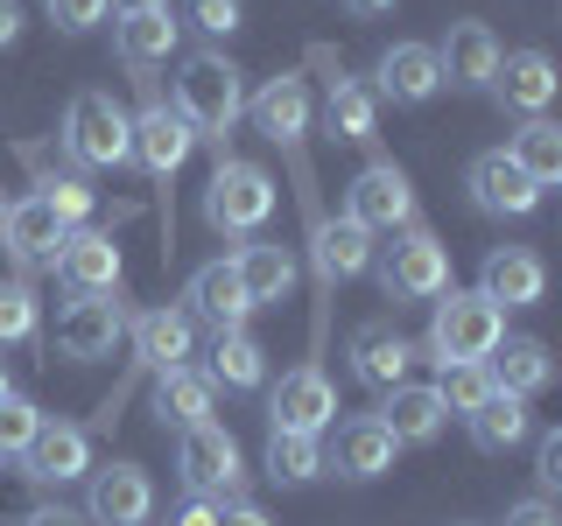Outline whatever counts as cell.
<instances>
[{"label": "cell", "instance_id": "cell-24", "mask_svg": "<svg viewBox=\"0 0 562 526\" xmlns=\"http://www.w3.org/2000/svg\"><path fill=\"white\" fill-rule=\"evenodd\" d=\"M127 338L140 351V365H155V373H176V365H190V351H198V323H190L183 309H140L127 323Z\"/></svg>", "mask_w": 562, "mask_h": 526}, {"label": "cell", "instance_id": "cell-46", "mask_svg": "<svg viewBox=\"0 0 562 526\" xmlns=\"http://www.w3.org/2000/svg\"><path fill=\"white\" fill-rule=\"evenodd\" d=\"M22 526H85V513H70V505H35Z\"/></svg>", "mask_w": 562, "mask_h": 526}, {"label": "cell", "instance_id": "cell-16", "mask_svg": "<svg viewBox=\"0 0 562 526\" xmlns=\"http://www.w3.org/2000/svg\"><path fill=\"white\" fill-rule=\"evenodd\" d=\"M479 295L492 309H535L541 295H549V267H541V253H527V245H499L479 267Z\"/></svg>", "mask_w": 562, "mask_h": 526}, {"label": "cell", "instance_id": "cell-37", "mask_svg": "<svg viewBox=\"0 0 562 526\" xmlns=\"http://www.w3.org/2000/svg\"><path fill=\"white\" fill-rule=\"evenodd\" d=\"M35 323H43V309H35V288H29V281H0V351L29 344Z\"/></svg>", "mask_w": 562, "mask_h": 526}, {"label": "cell", "instance_id": "cell-13", "mask_svg": "<svg viewBox=\"0 0 562 526\" xmlns=\"http://www.w3.org/2000/svg\"><path fill=\"white\" fill-rule=\"evenodd\" d=\"M190 148H198V134H190V119L176 113L169 99H148L134 113V155H140V169H148L155 183H169V175L190 162Z\"/></svg>", "mask_w": 562, "mask_h": 526}, {"label": "cell", "instance_id": "cell-23", "mask_svg": "<svg viewBox=\"0 0 562 526\" xmlns=\"http://www.w3.org/2000/svg\"><path fill=\"white\" fill-rule=\"evenodd\" d=\"M373 78H380V99H394V105H429L436 92H443V70H436V49H429V43H394V49H380Z\"/></svg>", "mask_w": 562, "mask_h": 526}, {"label": "cell", "instance_id": "cell-36", "mask_svg": "<svg viewBox=\"0 0 562 526\" xmlns=\"http://www.w3.org/2000/svg\"><path fill=\"white\" fill-rule=\"evenodd\" d=\"M436 400H443L450 414H479L492 400V373L485 365H443V373H436Z\"/></svg>", "mask_w": 562, "mask_h": 526}, {"label": "cell", "instance_id": "cell-26", "mask_svg": "<svg viewBox=\"0 0 562 526\" xmlns=\"http://www.w3.org/2000/svg\"><path fill=\"white\" fill-rule=\"evenodd\" d=\"M176 43H183V22H176L169 8H148V14H120L113 22V57L127 70H155L176 57Z\"/></svg>", "mask_w": 562, "mask_h": 526}, {"label": "cell", "instance_id": "cell-22", "mask_svg": "<svg viewBox=\"0 0 562 526\" xmlns=\"http://www.w3.org/2000/svg\"><path fill=\"white\" fill-rule=\"evenodd\" d=\"M246 113H254V127L268 134L274 148H295V140L310 134V84L295 78V70H281V78H268L246 99Z\"/></svg>", "mask_w": 562, "mask_h": 526}, {"label": "cell", "instance_id": "cell-49", "mask_svg": "<svg viewBox=\"0 0 562 526\" xmlns=\"http://www.w3.org/2000/svg\"><path fill=\"white\" fill-rule=\"evenodd\" d=\"M120 14H148V8H169V0H113Z\"/></svg>", "mask_w": 562, "mask_h": 526}, {"label": "cell", "instance_id": "cell-12", "mask_svg": "<svg viewBox=\"0 0 562 526\" xmlns=\"http://www.w3.org/2000/svg\"><path fill=\"white\" fill-rule=\"evenodd\" d=\"M183 316H190V323H211V330H246V316H254V295H246V281H239L233 260H204V267L190 274Z\"/></svg>", "mask_w": 562, "mask_h": 526}, {"label": "cell", "instance_id": "cell-20", "mask_svg": "<svg viewBox=\"0 0 562 526\" xmlns=\"http://www.w3.org/2000/svg\"><path fill=\"white\" fill-rule=\"evenodd\" d=\"M555 64L541 57V49H514V57H499V70H492V84L485 92L506 105V113H520V119H535V113H549V99H555Z\"/></svg>", "mask_w": 562, "mask_h": 526}, {"label": "cell", "instance_id": "cell-41", "mask_svg": "<svg viewBox=\"0 0 562 526\" xmlns=\"http://www.w3.org/2000/svg\"><path fill=\"white\" fill-rule=\"evenodd\" d=\"M190 22H198L204 35H233L246 22V8L239 0H190Z\"/></svg>", "mask_w": 562, "mask_h": 526}, {"label": "cell", "instance_id": "cell-40", "mask_svg": "<svg viewBox=\"0 0 562 526\" xmlns=\"http://www.w3.org/2000/svg\"><path fill=\"white\" fill-rule=\"evenodd\" d=\"M43 8H49V22H57L64 35H85V28L105 22V8H113V0H43Z\"/></svg>", "mask_w": 562, "mask_h": 526}, {"label": "cell", "instance_id": "cell-43", "mask_svg": "<svg viewBox=\"0 0 562 526\" xmlns=\"http://www.w3.org/2000/svg\"><path fill=\"white\" fill-rule=\"evenodd\" d=\"M506 526H562V513H555L549 499H520L514 513H506Z\"/></svg>", "mask_w": 562, "mask_h": 526}, {"label": "cell", "instance_id": "cell-9", "mask_svg": "<svg viewBox=\"0 0 562 526\" xmlns=\"http://www.w3.org/2000/svg\"><path fill=\"white\" fill-rule=\"evenodd\" d=\"M330 421H338V386L316 373V365L281 373V386L268 393V428L274 435H324Z\"/></svg>", "mask_w": 562, "mask_h": 526}, {"label": "cell", "instance_id": "cell-27", "mask_svg": "<svg viewBox=\"0 0 562 526\" xmlns=\"http://www.w3.org/2000/svg\"><path fill=\"white\" fill-rule=\"evenodd\" d=\"M408 365H415V344L401 338V330L366 323L359 338H351V379H359V386H373V393L401 386V379H408Z\"/></svg>", "mask_w": 562, "mask_h": 526}, {"label": "cell", "instance_id": "cell-35", "mask_svg": "<svg viewBox=\"0 0 562 526\" xmlns=\"http://www.w3.org/2000/svg\"><path fill=\"white\" fill-rule=\"evenodd\" d=\"M268 478L274 484H310V478H324V435H274L268 428Z\"/></svg>", "mask_w": 562, "mask_h": 526}, {"label": "cell", "instance_id": "cell-34", "mask_svg": "<svg viewBox=\"0 0 562 526\" xmlns=\"http://www.w3.org/2000/svg\"><path fill=\"white\" fill-rule=\"evenodd\" d=\"M464 428H471V443H479L485 456H506V449H520V443H527V400L492 393L479 414H464Z\"/></svg>", "mask_w": 562, "mask_h": 526}, {"label": "cell", "instance_id": "cell-19", "mask_svg": "<svg viewBox=\"0 0 562 526\" xmlns=\"http://www.w3.org/2000/svg\"><path fill=\"white\" fill-rule=\"evenodd\" d=\"M85 470H92V435L70 428V421H43L35 443L22 449V478H35V484H70Z\"/></svg>", "mask_w": 562, "mask_h": 526}, {"label": "cell", "instance_id": "cell-1", "mask_svg": "<svg viewBox=\"0 0 562 526\" xmlns=\"http://www.w3.org/2000/svg\"><path fill=\"white\" fill-rule=\"evenodd\" d=\"M176 113L190 119V134H198V140H218V148H225V134H233L239 113H246L239 64L225 57V49H190L183 70H176Z\"/></svg>", "mask_w": 562, "mask_h": 526}, {"label": "cell", "instance_id": "cell-31", "mask_svg": "<svg viewBox=\"0 0 562 526\" xmlns=\"http://www.w3.org/2000/svg\"><path fill=\"white\" fill-rule=\"evenodd\" d=\"M233 267H239V281H246V295H254V309L289 302V288H295V253H289V245L246 239L239 253H233Z\"/></svg>", "mask_w": 562, "mask_h": 526}, {"label": "cell", "instance_id": "cell-8", "mask_svg": "<svg viewBox=\"0 0 562 526\" xmlns=\"http://www.w3.org/2000/svg\"><path fill=\"white\" fill-rule=\"evenodd\" d=\"M120 338H127V302L120 295H70L57 309V358H70V365L113 358Z\"/></svg>", "mask_w": 562, "mask_h": 526}, {"label": "cell", "instance_id": "cell-38", "mask_svg": "<svg viewBox=\"0 0 562 526\" xmlns=\"http://www.w3.org/2000/svg\"><path fill=\"white\" fill-rule=\"evenodd\" d=\"M35 197H43L49 210H57V218L64 225H85V218H92V190H85V175H43V190H35Z\"/></svg>", "mask_w": 562, "mask_h": 526}, {"label": "cell", "instance_id": "cell-17", "mask_svg": "<svg viewBox=\"0 0 562 526\" xmlns=\"http://www.w3.org/2000/svg\"><path fill=\"white\" fill-rule=\"evenodd\" d=\"M464 190H471V204H479L485 218H527V210L541 204V190L506 162V148H485L479 162L464 169Z\"/></svg>", "mask_w": 562, "mask_h": 526}, {"label": "cell", "instance_id": "cell-10", "mask_svg": "<svg viewBox=\"0 0 562 526\" xmlns=\"http://www.w3.org/2000/svg\"><path fill=\"white\" fill-rule=\"evenodd\" d=\"M92 491H85V519L92 526H148L155 513V484L140 464H105V470H85Z\"/></svg>", "mask_w": 562, "mask_h": 526}, {"label": "cell", "instance_id": "cell-30", "mask_svg": "<svg viewBox=\"0 0 562 526\" xmlns=\"http://www.w3.org/2000/svg\"><path fill=\"white\" fill-rule=\"evenodd\" d=\"M211 400H218V386H211L198 365H176V373H155V421L162 428H198V421H211Z\"/></svg>", "mask_w": 562, "mask_h": 526}, {"label": "cell", "instance_id": "cell-48", "mask_svg": "<svg viewBox=\"0 0 562 526\" xmlns=\"http://www.w3.org/2000/svg\"><path fill=\"white\" fill-rule=\"evenodd\" d=\"M351 14H359V22H373V14H386V8H401V0H345Z\"/></svg>", "mask_w": 562, "mask_h": 526}, {"label": "cell", "instance_id": "cell-21", "mask_svg": "<svg viewBox=\"0 0 562 526\" xmlns=\"http://www.w3.org/2000/svg\"><path fill=\"white\" fill-rule=\"evenodd\" d=\"M373 421L394 435V443H436V435L450 428V408L436 400V386H408V379H401V386H386V393H380Z\"/></svg>", "mask_w": 562, "mask_h": 526}, {"label": "cell", "instance_id": "cell-44", "mask_svg": "<svg viewBox=\"0 0 562 526\" xmlns=\"http://www.w3.org/2000/svg\"><path fill=\"white\" fill-rule=\"evenodd\" d=\"M169 526H218V505H211V499H183L169 513Z\"/></svg>", "mask_w": 562, "mask_h": 526}, {"label": "cell", "instance_id": "cell-29", "mask_svg": "<svg viewBox=\"0 0 562 526\" xmlns=\"http://www.w3.org/2000/svg\"><path fill=\"white\" fill-rule=\"evenodd\" d=\"M506 162H514L535 190H555L562 183V127H555L549 113L520 119V127L506 134Z\"/></svg>", "mask_w": 562, "mask_h": 526}, {"label": "cell", "instance_id": "cell-28", "mask_svg": "<svg viewBox=\"0 0 562 526\" xmlns=\"http://www.w3.org/2000/svg\"><path fill=\"white\" fill-rule=\"evenodd\" d=\"M310 253H316V274H324V288H338V281H351V274L373 267V232H359L351 218H316Z\"/></svg>", "mask_w": 562, "mask_h": 526}, {"label": "cell", "instance_id": "cell-6", "mask_svg": "<svg viewBox=\"0 0 562 526\" xmlns=\"http://www.w3.org/2000/svg\"><path fill=\"white\" fill-rule=\"evenodd\" d=\"M176 478H183L190 499H233V491L246 484V456L233 443V428L198 421V428L176 435Z\"/></svg>", "mask_w": 562, "mask_h": 526}, {"label": "cell", "instance_id": "cell-47", "mask_svg": "<svg viewBox=\"0 0 562 526\" xmlns=\"http://www.w3.org/2000/svg\"><path fill=\"white\" fill-rule=\"evenodd\" d=\"M218 526H274V519L260 513V505H225V513H218Z\"/></svg>", "mask_w": 562, "mask_h": 526}, {"label": "cell", "instance_id": "cell-5", "mask_svg": "<svg viewBox=\"0 0 562 526\" xmlns=\"http://www.w3.org/2000/svg\"><path fill=\"white\" fill-rule=\"evenodd\" d=\"M268 210H274V175L260 169V162H233L225 155L218 169H211V183H204V225L211 232H260L268 225Z\"/></svg>", "mask_w": 562, "mask_h": 526}, {"label": "cell", "instance_id": "cell-42", "mask_svg": "<svg viewBox=\"0 0 562 526\" xmlns=\"http://www.w3.org/2000/svg\"><path fill=\"white\" fill-rule=\"evenodd\" d=\"M535 478H541V499H549V491H562V435H555V428L535 443Z\"/></svg>", "mask_w": 562, "mask_h": 526}, {"label": "cell", "instance_id": "cell-18", "mask_svg": "<svg viewBox=\"0 0 562 526\" xmlns=\"http://www.w3.org/2000/svg\"><path fill=\"white\" fill-rule=\"evenodd\" d=\"M499 35H492L485 22H450L443 49H436V70H443V84H457V92H485L492 70H499Z\"/></svg>", "mask_w": 562, "mask_h": 526}, {"label": "cell", "instance_id": "cell-33", "mask_svg": "<svg viewBox=\"0 0 562 526\" xmlns=\"http://www.w3.org/2000/svg\"><path fill=\"white\" fill-rule=\"evenodd\" d=\"M324 127H330V140H373L380 134V99L366 92L359 78H330Z\"/></svg>", "mask_w": 562, "mask_h": 526}, {"label": "cell", "instance_id": "cell-50", "mask_svg": "<svg viewBox=\"0 0 562 526\" xmlns=\"http://www.w3.org/2000/svg\"><path fill=\"white\" fill-rule=\"evenodd\" d=\"M0 225H8V197H0Z\"/></svg>", "mask_w": 562, "mask_h": 526}, {"label": "cell", "instance_id": "cell-45", "mask_svg": "<svg viewBox=\"0 0 562 526\" xmlns=\"http://www.w3.org/2000/svg\"><path fill=\"white\" fill-rule=\"evenodd\" d=\"M22 22H29V14H22V0H0V49H14V43H22Z\"/></svg>", "mask_w": 562, "mask_h": 526}, {"label": "cell", "instance_id": "cell-11", "mask_svg": "<svg viewBox=\"0 0 562 526\" xmlns=\"http://www.w3.org/2000/svg\"><path fill=\"white\" fill-rule=\"evenodd\" d=\"M49 274H57L70 295H120V245H113V232H99V225H70L64 253H57Z\"/></svg>", "mask_w": 562, "mask_h": 526}, {"label": "cell", "instance_id": "cell-14", "mask_svg": "<svg viewBox=\"0 0 562 526\" xmlns=\"http://www.w3.org/2000/svg\"><path fill=\"white\" fill-rule=\"evenodd\" d=\"M64 232L70 225L49 210L43 197H22V204H8V225H0V245H8V260L22 274H43V267H57V253H64Z\"/></svg>", "mask_w": 562, "mask_h": 526}, {"label": "cell", "instance_id": "cell-39", "mask_svg": "<svg viewBox=\"0 0 562 526\" xmlns=\"http://www.w3.org/2000/svg\"><path fill=\"white\" fill-rule=\"evenodd\" d=\"M35 428H43V408H29L22 393L0 400V456H22L35 443Z\"/></svg>", "mask_w": 562, "mask_h": 526}, {"label": "cell", "instance_id": "cell-51", "mask_svg": "<svg viewBox=\"0 0 562 526\" xmlns=\"http://www.w3.org/2000/svg\"><path fill=\"white\" fill-rule=\"evenodd\" d=\"M0 400H8V373H0Z\"/></svg>", "mask_w": 562, "mask_h": 526}, {"label": "cell", "instance_id": "cell-15", "mask_svg": "<svg viewBox=\"0 0 562 526\" xmlns=\"http://www.w3.org/2000/svg\"><path fill=\"white\" fill-rule=\"evenodd\" d=\"M394 435L380 428L373 414H351V421H338V443L324 449V470H338V478H351V484H373V478H386L394 470Z\"/></svg>", "mask_w": 562, "mask_h": 526}, {"label": "cell", "instance_id": "cell-4", "mask_svg": "<svg viewBox=\"0 0 562 526\" xmlns=\"http://www.w3.org/2000/svg\"><path fill=\"white\" fill-rule=\"evenodd\" d=\"M380 274V295L386 302H436V295L450 288V245L429 232V225H408V232H394V245L373 260Z\"/></svg>", "mask_w": 562, "mask_h": 526}, {"label": "cell", "instance_id": "cell-3", "mask_svg": "<svg viewBox=\"0 0 562 526\" xmlns=\"http://www.w3.org/2000/svg\"><path fill=\"white\" fill-rule=\"evenodd\" d=\"M64 148L85 169H120L134 162V113L113 92H78L64 105Z\"/></svg>", "mask_w": 562, "mask_h": 526}, {"label": "cell", "instance_id": "cell-2", "mask_svg": "<svg viewBox=\"0 0 562 526\" xmlns=\"http://www.w3.org/2000/svg\"><path fill=\"white\" fill-rule=\"evenodd\" d=\"M506 338V309H492L479 288H443L436 295V316H429V365L443 373V365H485L492 351Z\"/></svg>", "mask_w": 562, "mask_h": 526}, {"label": "cell", "instance_id": "cell-25", "mask_svg": "<svg viewBox=\"0 0 562 526\" xmlns=\"http://www.w3.org/2000/svg\"><path fill=\"white\" fill-rule=\"evenodd\" d=\"M485 373H492V393L535 400V393H549V386H555V358H549V344H541V338H499V351L485 358Z\"/></svg>", "mask_w": 562, "mask_h": 526}, {"label": "cell", "instance_id": "cell-32", "mask_svg": "<svg viewBox=\"0 0 562 526\" xmlns=\"http://www.w3.org/2000/svg\"><path fill=\"white\" fill-rule=\"evenodd\" d=\"M211 386H233V393H254L260 379H268V351H260L246 330H218L211 338Z\"/></svg>", "mask_w": 562, "mask_h": 526}, {"label": "cell", "instance_id": "cell-7", "mask_svg": "<svg viewBox=\"0 0 562 526\" xmlns=\"http://www.w3.org/2000/svg\"><path fill=\"white\" fill-rule=\"evenodd\" d=\"M345 218L359 232H408L415 225V183L401 162H366L345 190Z\"/></svg>", "mask_w": 562, "mask_h": 526}]
</instances>
